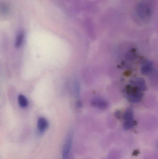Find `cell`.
<instances>
[{
    "label": "cell",
    "instance_id": "cell-1",
    "mask_svg": "<svg viewBox=\"0 0 158 159\" xmlns=\"http://www.w3.org/2000/svg\"><path fill=\"white\" fill-rule=\"evenodd\" d=\"M153 5L150 1L143 2L138 7V15L142 19H147L152 13Z\"/></svg>",
    "mask_w": 158,
    "mask_h": 159
},
{
    "label": "cell",
    "instance_id": "cell-2",
    "mask_svg": "<svg viewBox=\"0 0 158 159\" xmlns=\"http://www.w3.org/2000/svg\"><path fill=\"white\" fill-rule=\"evenodd\" d=\"M141 91L142 90L135 86L129 87L127 91V98L131 102H139L143 97V93Z\"/></svg>",
    "mask_w": 158,
    "mask_h": 159
},
{
    "label": "cell",
    "instance_id": "cell-3",
    "mask_svg": "<svg viewBox=\"0 0 158 159\" xmlns=\"http://www.w3.org/2000/svg\"><path fill=\"white\" fill-rule=\"evenodd\" d=\"M73 136L71 133L69 134L66 137L62 150V159H69L72 145Z\"/></svg>",
    "mask_w": 158,
    "mask_h": 159
},
{
    "label": "cell",
    "instance_id": "cell-4",
    "mask_svg": "<svg viewBox=\"0 0 158 159\" xmlns=\"http://www.w3.org/2000/svg\"><path fill=\"white\" fill-rule=\"evenodd\" d=\"M124 123L123 124V128L125 130H129L133 128L136 122L134 119L133 113L131 109H127L124 113Z\"/></svg>",
    "mask_w": 158,
    "mask_h": 159
},
{
    "label": "cell",
    "instance_id": "cell-5",
    "mask_svg": "<svg viewBox=\"0 0 158 159\" xmlns=\"http://www.w3.org/2000/svg\"><path fill=\"white\" fill-rule=\"evenodd\" d=\"M49 123L45 118L41 117L39 118L37 122V129L40 133H44L48 129Z\"/></svg>",
    "mask_w": 158,
    "mask_h": 159
},
{
    "label": "cell",
    "instance_id": "cell-6",
    "mask_svg": "<svg viewBox=\"0 0 158 159\" xmlns=\"http://www.w3.org/2000/svg\"><path fill=\"white\" fill-rule=\"evenodd\" d=\"M132 84L134 86L140 89L141 90H144L146 89V85L143 80L141 78H136L132 80Z\"/></svg>",
    "mask_w": 158,
    "mask_h": 159
},
{
    "label": "cell",
    "instance_id": "cell-7",
    "mask_svg": "<svg viewBox=\"0 0 158 159\" xmlns=\"http://www.w3.org/2000/svg\"><path fill=\"white\" fill-rule=\"evenodd\" d=\"M24 37L25 34L23 31L19 32L17 34L15 40V46L16 48H19L21 47L24 41Z\"/></svg>",
    "mask_w": 158,
    "mask_h": 159
},
{
    "label": "cell",
    "instance_id": "cell-8",
    "mask_svg": "<svg viewBox=\"0 0 158 159\" xmlns=\"http://www.w3.org/2000/svg\"><path fill=\"white\" fill-rule=\"evenodd\" d=\"M92 104L94 106L100 109H105L108 105L106 102L101 98H96L92 101Z\"/></svg>",
    "mask_w": 158,
    "mask_h": 159
},
{
    "label": "cell",
    "instance_id": "cell-9",
    "mask_svg": "<svg viewBox=\"0 0 158 159\" xmlns=\"http://www.w3.org/2000/svg\"><path fill=\"white\" fill-rule=\"evenodd\" d=\"M18 102L19 107L21 108H25L28 106L29 102L25 95L19 94L18 97Z\"/></svg>",
    "mask_w": 158,
    "mask_h": 159
},
{
    "label": "cell",
    "instance_id": "cell-10",
    "mask_svg": "<svg viewBox=\"0 0 158 159\" xmlns=\"http://www.w3.org/2000/svg\"><path fill=\"white\" fill-rule=\"evenodd\" d=\"M152 70V65L150 62H146L142 68V72L145 74L150 73Z\"/></svg>",
    "mask_w": 158,
    "mask_h": 159
}]
</instances>
